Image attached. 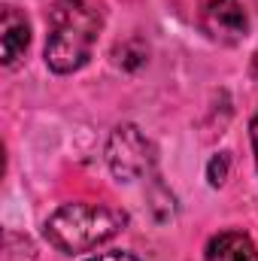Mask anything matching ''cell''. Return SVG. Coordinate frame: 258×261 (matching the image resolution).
Wrapping results in <instances>:
<instances>
[{
	"mask_svg": "<svg viewBox=\"0 0 258 261\" xmlns=\"http://www.w3.org/2000/svg\"><path fill=\"white\" fill-rule=\"evenodd\" d=\"M104 21V9L91 0H52L46 12V67L55 76L79 73L97 49Z\"/></svg>",
	"mask_w": 258,
	"mask_h": 261,
	"instance_id": "cell-1",
	"label": "cell"
},
{
	"mask_svg": "<svg viewBox=\"0 0 258 261\" xmlns=\"http://www.w3.org/2000/svg\"><path fill=\"white\" fill-rule=\"evenodd\" d=\"M128 228V213L113 203L94 200H70L61 203L43 222V237L52 249L64 255L91 252Z\"/></svg>",
	"mask_w": 258,
	"mask_h": 261,
	"instance_id": "cell-2",
	"label": "cell"
},
{
	"mask_svg": "<svg viewBox=\"0 0 258 261\" xmlns=\"http://www.w3.org/2000/svg\"><path fill=\"white\" fill-rule=\"evenodd\" d=\"M104 155H107L110 173L119 182H137V179L149 176L155 170V161H158L152 140L137 128V125H131V122L116 125V128L110 130V140H107Z\"/></svg>",
	"mask_w": 258,
	"mask_h": 261,
	"instance_id": "cell-3",
	"label": "cell"
},
{
	"mask_svg": "<svg viewBox=\"0 0 258 261\" xmlns=\"http://www.w3.org/2000/svg\"><path fill=\"white\" fill-rule=\"evenodd\" d=\"M200 31L219 46H237L249 34V12L240 0H207L200 9Z\"/></svg>",
	"mask_w": 258,
	"mask_h": 261,
	"instance_id": "cell-4",
	"label": "cell"
},
{
	"mask_svg": "<svg viewBox=\"0 0 258 261\" xmlns=\"http://www.w3.org/2000/svg\"><path fill=\"white\" fill-rule=\"evenodd\" d=\"M28 46H31V21L21 9L6 3L0 12V61H3V67L18 64L24 58Z\"/></svg>",
	"mask_w": 258,
	"mask_h": 261,
	"instance_id": "cell-5",
	"label": "cell"
},
{
	"mask_svg": "<svg viewBox=\"0 0 258 261\" xmlns=\"http://www.w3.org/2000/svg\"><path fill=\"white\" fill-rule=\"evenodd\" d=\"M207 261H258L255 240L243 231H219L207 243Z\"/></svg>",
	"mask_w": 258,
	"mask_h": 261,
	"instance_id": "cell-6",
	"label": "cell"
},
{
	"mask_svg": "<svg viewBox=\"0 0 258 261\" xmlns=\"http://www.w3.org/2000/svg\"><path fill=\"white\" fill-rule=\"evenodd\" d=\"M113 61H116L119 70H125V73H137L140 67H146V61H149V46L140 37H131V40L119 43L113 49Z\"/></svg>",
	"mask_w": 258,
	"mask_h": 261,
	"instance_id": "cell-7",
	"label": "cell"
},
{
	"mask_svg": "<svg viewBox=\"0 0 258 261\" xmlns=\"http://www.w3.org/2000/svg\"><path fill=\"white\" fill-rule=\"evenodd\" d=\"M228 173H231V152H216L207 164V182L213 189H219V186H225Z\"/></svg>",
	"mask_w": 258,
	"mask_h": 261,
	"instance_id": "cell-8",
	"label": "cell"
},
{
	"mask_svg": "<svg viewBox=\"0 0 258 261\" xmlns=\"http://www.w3.org/2000/svg\"><path fill=\"white\" fill-rule=\"evenodd\" d=\"M85 261H143V258H137L134 252H125V249H113V252H100V255H91Z\"/></svg>",
	"mask_w": 258,
	"mask_h": 261,
	"instance_id": "cell-9",
	"label": "cell"
},
{
	"mask_svg": "<svg viewBox=\"0 0 258 261\" xmlns=\"http://www.w3.org/2000/svg\"><path fill=\"white\" fill-rule=\"evenodd\" d=\"M249 140H252V155H255V167H258V110L249 122Z\"/></svg>",
	"mask_w": 258,
	"mask_h": 261,
	"instance_id": "cell-10",
	"label": "cell"
},
{
	"mask_svg": "<svg viewBox=\"0 0 258 261\" xmlns=\"http://www.w3.org/2000/svg\"><path fill=\"white\" fill-rule=\"evenodd\" d=\"M249 73H252V79H258V49L252 52V61H249Z\"/></svg>",
	"mask_w": 258,
	"mask_h": 261,
	"instance_id": "cell-11",
	"label": "cell"
}]
</instances>
